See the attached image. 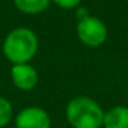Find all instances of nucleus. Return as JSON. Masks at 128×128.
Segmentation results:
<instances>
[{
  "label": "nucleus",
  "instance_id": "7",
  "mask_svg": "<svg viewBox=\"0 0 128 128\" xmlns=\"http://www.w3.org/2000/svg\"><path fill=\"white\" fill-rule=\"evenodd\" d=\"M51 0H14V4L22 14L37 15L42 14L50 6Z\"/></svg>",
  "mask_w": 128,
  "mask_h": 128
},
{
  "label": "nucleus",
  "instance_id": "4",
  "mask_svg": "<svg viewBox=\"0 0 128 128\" xmlns=\"http://www.w3.org/2000/svg\"><path fill=\"white\" fill-rule=\"evenodd\" d=\"M17 128H51V117L39 106H28L15 116Z\"/></svg>",
  "mask_w": 128,
  "mask_h": 128
},
{
  "label": "nucleus",
  "instance_id": "6",
  "mask_svg": "<svg viewBox=\"0 0 128 128\" xmlns=\"http://www.w3.org/2000/svg\"><path fill=\"white\" fill-rule=\"evenodd\" d=\"M103 128H128V108L117 105L105 112Z\"/></svg>",
  "mask_w": 128,
  "mask_h": 128
},
{
  "label": "nucleus",
  "instance_id": "8",
  "mask_svg": "<svg viewBox=\"0 0 128 128\" xmlns=\"http://www.w3.org/2000/svg\"><path fill=\"white\" fill-rule=\"evenodd\" d=\"M14 116V109L12 105L7 98L0 96V128L8 127Z\"/></svg>",
  "mask_w": 128,
  "mask_h": 128
},
{
  "label": "nucleus",
  "instance_id": "2",
  "mask_svg": "<svg viewBox=\"0 0 128 128\" xmlns=\"http://www.w3.org/2000/svg\"><path fill=\"white\" fill-rule=\"evenodd\" d=\"M65 116L72 128H103L105 112L92 98L76 96L70 99Z\"/></svg>",
  "mask_w": 128,
  "mask_h": 128
},
{
  "label": "nucleus",
  "instance_id": "5",
  "mask_svg": "<svg viewBox=\"0 0 128 128\" xmlns=\"http://www.w3.org/2000/svg\"><path fill=\"white\" fill-rule=\"evenodd\" d=\"M11 80L18 90L29 91L36 87L39 74L30 64H17L11 68Z\"/></svg>",
  "mask_w": 128,
  "mask_h": 128
},
{
  "label": "nucleus",
  "instance_id": "10",
  "mask_svg": "<svg viewBox=\"0 0 128 128\" xmlns=\"http://www.w3.org/2000/svg\"><path fill=\"white\" fill-rule=\"evenodd\" d=\"M6 128H17V127H6Z\"/></svg>",
  "mask_w": 128,
  "mask_h": 128
},
{
  "label": "nucleus",
  "instance_id": "1",
  "mask_svg": "<svg viewBox=\"0 0 128 128\" xmlns=\"http://www.w3.org/2000/svg\"><path fill=\"white\" fill-rule=\"evenodd\" d=\"M39 50V39L29 28H15L3 42V54L12 65L29 64Z\"/></svg>",
  "mask_w": 128,
  "mask_h": 128
},
{
  "label": "nucleus",
  "instance_id": "3",
  "mask_svg": "<svg viewBox=\"0 0 128 128\" xmlns=\"http://www.w3.org/2000/svg\"><path fill=\"white\" fill-rule=\"evenodd\" d=\"M77 37L87 47H99L108 39V28L96 17L84 15L77 22Z\"/></svg>",
  "mask_w": 128,
  "mask_h": 128
},
{
  "label": "nucleus",
  "instance_id": "9",
  "mask_svg": "<svg viewBox=\"0 0 128 128\" xmlns=\"http://www.w3.org/2000/svg\"><path fill=\"white\" fill-rule=\"evenodd\" d=\"M56 6L62 7V8H74L81 3V0H51Z\"/></svg>",
  "mask_w": 128,
  "mask_h": 128
}]
</instances>
